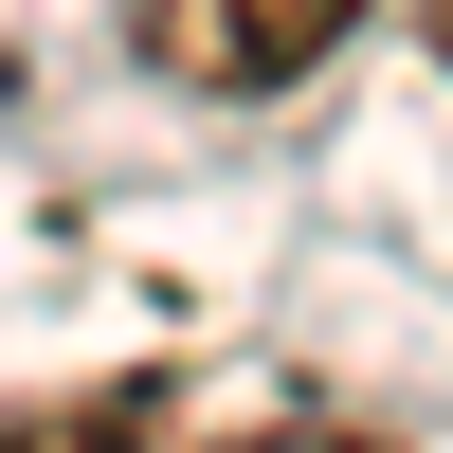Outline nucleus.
Here are the masks:
<instances>
[{"label": "nucleus", "mask_w": 453, "mask_h": 453, "mask_svg": "<svg viewBox=\"0 0 453 453\" xmlns=\"http://www.w3.org/2000/svg\"><path fill=\"white\" fill-rule=\"evenodd\" d=\"M218 453H399V435H363V418H254V435H218Z\"/></svg>", "instance_id": "7ed1b4c3"}, {"label": "nucleus", "mask_w": 453, "mask_h": 453, "mask_svg": "<svg viewBox=\"0 0 453 453\" xmlns=\"http://www.w3.org/2000/svg\"><path fill=\"white\" fill-rule=\"evenodd\" d=\"M363 36V0H127V55L181 91H290Z\"/></svg>", "instance_id": "f257e3e1"}, {"label": "nucleus", "mask_w": 453, "mask_h": 453, "mask_svg": "<svg viewBox=\"0 0 453 453\" xmlns=\"http://www.w3.org/2000/svg\"><path fill=\"white\" fill-rule=\"evenodd\" d=\"M0 453H164V418H145V381H91V399H19Z\"/></svg>", "instance_id": "f03ea898"}, {"label": "nucleus", "mask_w": 453, "mask_h": 453, "mask_svg": "<svg viewBox=\"0 0 453 453\" xmlns=\"http://www.w3.org/2000/svg\"><path fill=\"white\" fill-rule=\"evenodd\" d=\"M418 36H435V73H453V0H418Z\"/></svg>", "instance_id": "20e7f679"}]
</instances>
